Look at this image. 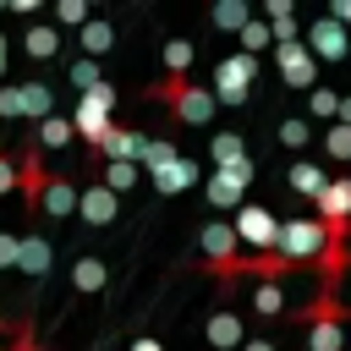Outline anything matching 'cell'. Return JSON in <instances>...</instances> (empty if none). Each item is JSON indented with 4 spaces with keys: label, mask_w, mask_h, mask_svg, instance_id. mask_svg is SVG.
<instances>
[{
    "label": "cell",
    "mask_w": 351,
    "mask_h": 351,
    "mask_svg": "<svg viewBox=\"0 0 351 351\" xmlns=\"http://www.w3.org/2000/svg\"><path fill=\"white\" fill-rule=\"evenodd\" d=\"M208 16H214V27H219V33H241V27L252 22V5H247V0H219Z\"/></svg>",
    "instance_id": "7402d4cb"
},
{
    "label": "cell",
    "mask_w": 351,
    "mask_h": 351,
    "mask_svg": "<svg viewBox=\"0 0 351 351\" xmlns=\"http://www.w3.org/2000/svg\"><path fill=\"white\" fill-rule=\"evenodd\" d=\"M71 82H77L82 93H88V88H99V82H104V77H99V60H88V55H82V60H71Z\"/></svg>",
    "instance_id": "836d02e7"
},
{
    "label": "cell",
    "mask_w": 351,
    "mask_h": 351,
    "mask_svg": "<svg viewBox=\"0 0 351 351\" xmlns=\"http://www.w3.org/2000/svg\"><path fill=\"white\" fill-rule=\"evenodd\" d=\"M329 16H335L340 27H351V0H335V5H329Z\"/></svg>",
    "instance_id": "ab89813d"
},
{
    "label": "cell",
    "mask_w": 351,
    "mask_h": 351,
    "mask_svg": "<svg viewBox=\"0 0 351 351\" xmlns=\"http://www.w3.org/2000/svg\"><path fill=\"white\" fill-rule=\"evenodd\" d=\"M252 77H258V60L252 55H225L219 66H214V104H247V88H252Z\"/></svg>",
    "instance_id": "8992f818"
},
{
    "label": "cell",
    "mask_w": 351,
    "mask_h": 351,
    "mask_svg": "<svg viewBox=\"0 0 351 351\" xmlns=\"http://www.w3.org/2000/svg\"><path fill=\"white\" fill-rule=\"evenodd\" d=\"M16 93H22V115L38 126V121H49V88L44 82H16Z\"/></svg>",
    "instance_id": "cb8c5ba5"
},
{
    "label": "cell",
    "mask_w": 351,
    "mask_h": 351,
    "mask_svg": "<svg viewBox=\"0 0 351 351\" xmlns=\"http://www.w3.org/2000/svg\"><path fill=\"white\" fill-rule=\"evenodd\" d=\"M285 181H291L302 197H318V192L329 186V170H324V165H313V159H296V165L285 170Z\"/></svg>",
    "instance_id": "e0dca14e"
},
{
    "label": "cell",
    "mask_w": 351,
    "mask_h": 351,
    "mask_svg": "<svg viewBox=\"0 0 351 351\" xmlns=\"http://www.w3.org/2000/svg\"><path fill=\"white\" fill-rule=\"evenodd\" d=\"M247 181H252V159H241V165H230V170H214L203 192H208V203H214V208H241Z\"/></svg>",
    "instance_id": "9c48e42d"
},
{
    "label": "cell",
    "mask_w": 351,
    "mask_h": 351,
    "mask_svg": "<svg viewBox=\"0 0 351 351\" xmlns=\"http://www.w3.org/2000/svg\"><path fill=\"white\" fill-rule=\"evenodd\" d=\"M77 44H82V55H88V60H99V55L115 44V27H110L104 16H88V27L77 33Z\"/></svg>",
    "instance_id": "ffe728a7"
},
{
    "label": "cell",
    "mask_w": 351,
    "mask_h": 351,
    "mask_svg": "<svg viewBox=\"0 0 351 351\" xmlns=\"http://www.w3.org/2000/svg\"><path fill=\"white\" fill-rule=\"evenodd\" d=\"M192 66V38H170L165 44V77H186Z\"/></svg>",
    "instance_id": "f1b7e54d"
},
{
    "label": "cell",
    "mask_w": 351,
    "mask_h": 351,
    "mask_svg": "<svg viewBox=\"0 0 351 351\" xmlns=\"http://www.w3.org/2000/svg\"><path fill=\"white\" fill-rule=\"evenodd\" d=\"M0 115H5V121L22 115V93H16V88H0Z\"/></svg>",
    "instance_id": "74e56055"
},
{
    "label": "cell",
    "mask_w": 351,
    "mask_h": 351,
    "mask_svg": "<svg viewBox=\"0 0 351 351\" xmlns=\"http://www.w3.org/2000/svg\"><path fill=\"white\" fill-rule=\"evenodd\" d=\"M280 143H285V148H307V121H302V115L280 121Z\"/></svg>",
    "instance_id": "e575fe53"
},
{
    "label": "cell",
    "mask_w": 351,
    "mask_h": 351,
    "mask_svg": "<svg viewBox=\"0 0 351 351\" xmlns=\"http://www.w3.org/2000/svg\"><path fill=\"white\" fill-rule=\"evenodd\" d=\"M346 252H351V236H346Z\"/></svg>",
    "instance_id": "ee69618b"
},
{
    "label": "cell",
    "mask_w": 351,
    "mask_h": 351,
    "mask_svg": "<svg viewBox=\"0 0 351 351\" xmlns=\"http://www.w3.org/2000/svg\"><path fill=\"white\" fill-rule=\"evenodd\" d=\"M307 351H346L340 324H307Z\"/></svg>",
    "instance_id": "4dcf8cb0"
},
{
    "label": "cell",
    "mask_w": 351,
    "mask_h": 351,
    "mask_svg": "<svg viewBox=\"0 0 351 351\" xmlns=\"http://www.w3.org/2000/svg\"><path fill=\"white\" fill-rule=\"evenodd\" d=\"M77 132H71V121H60V115H49V121H38V132H33V148H66Z\"/></svg>",
    "instance_id": "484cf974"
},
{
    "label": "cell",
    "mask_w": 351,
    "mask_h": 351,
    "mask_svg": "<svg viewBox=\"0 0 351 351\" xmlns=\"http://www.w3.org/2000/svg\"><path fill=\"white\" fill-rule=\"evenodd\" d=\"M197 252H203V274H214L219 285H230V269H236V258H241V241H236V230H230V219H208L203 230H197Z\"/></svg>",
    "instance_id": "3957f363"
},
{
    "label": "cell",
    "mask_w": 351,
    "mask_h": 351,
    "mask_svg": "<svg viewBox=\"0 0 351 351\" xmlns=\"http://www.w3.org/2000/svg\"><path fill=\"white\" fill-rule=\"evenodd\" d=\"M230 230H236V241H247V252H274V241H280V219L263 203H241Z\"/></svg>",
    "instance_id": "52a82bcc"
},
{
    "label": "cell",
    "mask_w": 351,
    "mask_h": 351,
    "mask_svg": "<svg viewBox=\"0 0 351 351\" xmlns=\"http://www.w3.org/2000/svg\"><path fill=\"white\" fill-rule=\"evenodd\" d=\"M203 340H208L214 351H241V340H247V329H241V313H236V307H219V313L203 324Z\"/></svg>",
    "instance_id": "4fadbf2b"
},
{
    "label": "cell",
    "mask_w": 351,
    "mask_h": 351,
    "mask_svg": "<svg viewBox=\"0 0 351 351\" xmlns=\"http://www.w3.org/2000/svg\"><path fill=\"white\" fill-rule=\"evenodd\" d=\"M313 208H318L329 241H346L351 236V176H329V186L313 197Z\"/></svg>",
    "instance_id": "5b68a950"
},
{
    "label": "cell",
    "mask_w": 351,
    "mask_h": 351,
    "mask_svg": "<svg viewBox=\"0 0 351 351\" xmlns=\"http://www.w3.org/2000/svg\"><path fill=\"white\" fill-rule=\"evenodd\" d=\"M143 93L159 99V104H165L176 121H186V126H208V121H214V93L197 88L192 77H154Z\"/></svg>",
    "instance_id": "6da1fadb"
},
{
    "label": "cell",
    "mask_w": 351,
    "mask_h": 351,
    "mask_svg": "<svg viewBox=\"0 0 351 351\" xmlns=\"http://www.w3.org/2000/svg\"><path fill=\"white\" fill-rule=\"evenodd\" d=\"M236 38H241V55H252V60H258V49H269V44H274L269 22H258V16H252V22H247V27L236 33Z\"/></svg>",
    "instance_id": "83f0119b"
},
{
    "label": "cell",
    "mask_w": 351,
    "mask_h": 351,
    "mask_svg": "<svg viewBox=\"0 0 351 351\" xmlns=\"http://www.w3.org/2000/svg\"><path fill=\"white\" fill-rule=\"evenodd\" d=\"M192 181H197V165H192V159H181V154H176L170 165H159V170H154V186H159L165 197H170V192H186Z\"/></svg>",
    "instance_id": "2e32d148"
},
{
    "label": "cell",
    "mask_w": 351,
    "mask_h": 351,
    "mask_svg": "<svg viewBox=\"0 0 351 351\" xmlns=\"http://www.w3.org/2000/svg\"><path fill=\"white\" fill-rule=\"evenodd\" d=\"M16 252H22V236H5L0 230V269H16Z\"/></svg>",
    "instance_id": "d590c367"
},
{
    "label": "cell",
    "mask_w": 351,
    "mask_h": 351,
    "mask_svg": "<svg viewBox=\"0 0 351 351\" xmlns=\"http://www.w3.org/2000/svg\"><path fill=\"white\" fill-rule=\"evenodd\" d=\"M132 351H165V346H159L154 335H143V340H132Z\"/></svg>",
    "instance_id": "b9f144b4"
},
{
    "label": "cell",
    "mask_w": 351,
    "mask_h": 351,
    "mask_svg": "<svg viewBox=\"0 0 351 351\" xmlns=\"http://www.w3.org/2000/svg\"><path fill=\"white\" fill-rule=\"evenodd\" d=\"M302 44L313 49V60H346V49H351V44H346V27H340L335 16H318Z\"/></svg>",
    "instance_id": "8fae6325"
},
{
    "label": "cell",
    "mask_w": 351,
    "mask_h": 351,
    "mask_svg": "<svg viewBox=\"0 0 351 351\" xmlns=\"http://www.w3.org/2000/svg\"><path fill=\"white\" fill-rule=\"evenodd\" d=\"M324 247H329L324 219H280V241H274V252H285L296 269H313V263L324 258Z\"/></svg>",
    "instance_id": "277c9868"
},
{
    "label": "cell",
    "mask_w": 351,
    "mask_h": 351,
    "mask_svg": "<svg viewBox=\"0 0 351 351\" xmlns=\"http://www.w3.org/2000/svg\"><path fill=\"white\" fill-rule=\"evenodd\" d=\"M208 154H214V170H230V165H241V159H252V154H247V143H241L236 132H214V143H208Z\"/></svg>",
    "instance_id": "44dd1931"
},
{
    "label": "cell",
    "mask_w": 351,
    "mask_h": 351,
    "mask_svg": "<svg viewBox=\"0 0 351 351\" xmlns=\"http://www.w3.org/2000/svg\"><path fill=\"white\" fill-rule=\"evenodd\" d=\"M324 154H329L335 165H351V126H340V121H335V126L324 132Z\"/></svg>",
    "instance_id": "1f68e13d"
},
{
    "label": "cell",
    "mask_w": 351,
    "mask_h": 351,
    "mask_svg": "<svg viewBox=\"0 0 351 351\" xmlns=\"http://www.w3.org/2000/svg\"><path fill=\"white\" fill-rule=\"evenodd\" d=\"M0 335H5V324H0Z\"/></svg>",
    "instance_id": "f6af8a7d"
},
{
    "label": "cell",
    "mask_w": 351,
    "mask_h": 351,
    "mask_svg": "<svg viewBox=\"0 0 351 351\" xmlns=\"http://www.w3.org/2000/svg\"><path fill=\"white\" fill-rule=\"evenodd\" d=\"M110 110H115V88L110 82H99V88H88L82 99H77V115H71V132L99 154L104 148V137L115 132V121H110Z\"/></svg>",
    "instance_id": "7a4b0ae2"
},
{
    "label": "cell",
    "mask_w": 351,
    "mask_h": 351,
    "mask_svg": "<svg viewBox=\"0 0 351 351\" xmlns=\"http://www.w3.org/2000/svg\"><path fill=\"white\" fill-rule=\"evenodd\" d=\"M241 351H280L274 340H263V335H252V340H241Z\"/></svg>",
    "instance_id": "60d3db41"
},
{
    "label": "cell",
    "mask_w": 351,
    "mask_h": 351,
    "mask_svg": "<svg viewBox=\"0 0 351 351\" xmlns=\"http://www.w3.org/2000/svg\"><path fill=\"white\" fill-rule=\"evenodd\" d=\"M49 176L55 170H44V148H22L16 154V192H22V208H27V219L38 214V197H44V186H49Z\"/></svg>",
    "instance_id": "ba28073f"
},
{
    "label": "cell",
    "mask_w": 351,
    "mask_h": 351,
    "mask_svg": "<svg viewBox=\"0 0 351 351\" xmlns=\"http://www.w3.org/2000/svg\"><path fill=\"white\" fill-rule=\"evenodd\" d=\"M307 110H313V121H329V126H335V115H340V93H335V88H313V93H307Z\"/></svg>",
    "instance_id": "f546056e"
},
{
    "label": "cell",
    "mask_w": 351,
    "mask_h": 351,
    "mask_svg": "<svg viewBox=\"0 0 351 351\" xmlns=\"http://www.w3.org/2000/svg\"><path fill=\"white\" fill-rule=\"evenodd\" d=\"M137 176H143L137 165H99V181H104L115 197H121V192H132V186H137Z\"/></svg>",
    "instance_id": "4316f807"
},
{
    "label": "cell",
    "mask_w": 351,
    "mask_h": 351,
    "mask_svg": "<svg viewBox=\"0 0 351 351\" xmlns=\"http://www.w3.org/2000/svg\"><path fill=\"white\" fill-rule=\"evenodd\" d=\"M38 208H44L49 219H71V214H77V181H71V176H49Z\"/></svg>",
    "instance_id": "5bb4252c"
},
{
    "label": "cell",
    "mask_w": 351,
    "mask_h": 351,
    "mask_svg": "<svg viewBox=\"0 0 351 351\" xmlns=\"http://www.w3.org/2000/svg\"><path fill=\"white\" fill-rule=\"evenodd\" d=\"M16 269H22V274H33V280H38V274H49V241H44L38 230H27V236H22Z\"/></svg>",
    "instance_id": "ac0fdd59"
},
{
    "label": "cell",
    "mask_w": 351,
    "mask_h": 351,
    "mask_svg": "<svg viewBox=\"0 0 351 351\" xmlns=\"http://www.w3.org/2000/svg\"><path fill=\"white\" fill-rule=\"evenodd\" d=\"M88 0H55V22H66V27H88Z\"/></svg>",
    "instance_id": "d6a6232c"
},
{
    "label": "cell",
    "mask_w": 351,
    "mask_h": 351,
    "mask_svg": "<svg viewBox=\"0 0 351 351\" xmlns=\"http://www.w3.org/2000/svg\"><path fill=\"white\" fill-rule=\"evenodd\" d=\"M0 77H5V33H0Z\"/></svg>",
    "instance_id": "7bdbcfd3"
},
{
    "label": "cell",
    "mask_w": 351,
    "mask_h": 351,
    "mask_svg": "<svg viewBox=\"0 0 351 351\" xmlns=\"http://www.w3.org/2000/svg\"><path fill=\"white\" fill-rule=\"evenodd\" d=\"M5 192H16V159L0 154V197H5Z\"/></svg>",
    "instance_id": "f35d334b"
},
{
    "label": "cell",
    "mask_w": 351,
    "mask_h": 351,
    "mask_svg": "<svg viewBox=\"0 0 351 351\" xmlns=\"http://www.w3.org/2000/svg\"><path fill=\"white\" fill-rule=\"evenodd\" d=\"M280 77H285L291 88H307V93H313V77H318L313 49H307V44H280Z\"/></svg>",
    "instance_id": "7c38bea8"
},
{
    "label": "cell",
    "mask_w": 351,
    "mask_h": 351,
    "mask_svg": "<svg viewBox=\"0 0 351 351\" xmlns=\"http://www.w3.org/2000/svg\"><path fill=\"white\" fill-rule=\"evenodd\" d=\"M11 351H38V340H33V318H22V324H16V335H11Z\"/></svg>",
    "instance_id": "8d00e7d4"
},
{
    "label": "cell",
    "mask_w": 351,
    "mask_h": 351,
    "mask_svg": "<svg viewBox=\"0 0 351 351\" xmlns=\"http://www.w3.org/2000/svg\"><path fill=\"white\" fill-rule=\"evenodd\" d=\"M104 280H110V269H104V258H77L71 263V291H82V296H93V291H104Z\"/></svg>",
    "instance_id": "d6986e66"
},
{
    "label": "cell",
    "mask_w": 351,
    "mask_h": 351,
    "mask_svg": "<svg viewBox=\"0 0 351 351\" xmlns=\"http://www.w3.org/2000/svg\"><path fill=\"white\" fill-rule=\"evenodd\" d=\"M291 318H296L302 329H307V324H351V307H346L340 296H324V291H318V296H313L307 307H296Z\"/></svg>",
    "instance_id": "9a60e30c"
},
{
    "label": "cell",
    "mask_w": 351,
    "mask_h": 351,
    "mask_svg": "<svg viewBox=\"0 0 351 351\" xmlns=\"http://www.w3.org/2000/svg\"><path fill=\"white\" fill-rule=\"evenodd\" d=\"M22 44H27V55H38V60H49V55L60 49V33H55L49 22H33V27L22 33Z\"/></svg>",
    "instance_id": "d4e9b609"
},
{
    "label": "cell",
    "mask_w": 351,
    "mask_h": 351,
    "mask_svg": "<svg viewBox=\"0 0 351 351\" xmlns=\"http://www.w3.org/2000/svg\"><path fill=\"white\" fill-rule=\"evenodd\" d=\"M252 313H258V318H280V313H285V285H280V280L252 285Z\"/></svg>",
    "instance_id": "603a6c76"
},
{
    "label": "cell",
    "mask_w": 351,
    "mask_h": 351,
    "mask_svg": "<svg viewBox=\"0 0 351 351\" xmlns=\"http://www.w3.org/2000/svg\"><path fill=\"white\" fill-rule=\"evenodd\" d=\"M77 214H82L88 225H110V219L121 214V197H115L104 181H82V186H77Z\"/></svg>",
    "instance_id": "30bf717a"
}]
</instances>
